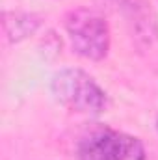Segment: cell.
Returning a JSON list of instances; mask_svg holds the SVG:
<instances>
[{
  "instance_id": "1",
  "label": "cell",
  "mask_w": 158,
  "mask_h": 160,
  "mask_svg": "<svg viewBox=\"0 0 158 160\" xmlns=\"http://www.w3.org/2000/svg\"><path fill=\"white\" fill-rule=\"evenodd\" d=\"M50 93L63 108L97 118L108 108V93L89 73L78 67H63L50 78Z\"/></svg>"
},
{
  "instance_id": "5",
  "label": "cell",
  "mask_w": 158,
  "mask_h": 160,
  "mask_svg": "<svg viewBox=\"0 0 158 160\" xmlns=\"http://www.w3.org/2000/svg\"><path fill=\"white\" fill-rule=\"evenodd\" d=\"M43 15L34 11H4L2 30L7 43H21L32 38L43 26Z\"/></svg>"
},
{
  "instance_id": "3",
  "label": "cell",
  "mask_w": 158,
  "mask_h": 160,
  "mask_svg": "<svg viewBox=\"0 0 158 160\" xmlns=\"http://www.w3.org/2000/svg\"><path fill=\"white\" fill-rule=\"evenodd\" d=\"M77 160H147V151L140 138L99 127L80 138Z\"/></svg>"
},
{
  "instance_id": "4",
  "label": "cell",
  "mask_w": 158,
  "mask_h": 160,
  "mask_svg": "<svg viewBox=\"0 0 158 160\" xmlns=\"http://www.w3.org/2000/svg\"><path fill=\"white\" fill-rule=\"evenodd\" d=\"M136 41L151 45L158 39L156 15L147 0H114Z\"/></svg>"
},
{
  "instance_id": "2",
  "label": "cell",
  "mask_w": 158,
  "mask_h": 160,
  "mask_svg": "<svg viewBox=\"0 0 158 160\" xmlns=\"http://www.w3.org/2000/svg\"><path fill=\"white\" fill-rule=\"evenodd\" d=\"M63 26L73 52L89 62H101L108 56L112 32L106 19L91 9H73L65 15Z\"/></svg>"
},
{
  "instance_id": "6",
  "label": "cell",
  "mask_w": 158,
  "mask_h": 160,
  "mask_svg": "<svg viewBox=\"0 0 158 160\" xmlns=\"http://www.w3.org/2000/svg\"><path fill=\"white\" fill-rule=\"evenodd\" d=\"M156 130H158V118H156Z\"/></svg>"
}]
</instances>
